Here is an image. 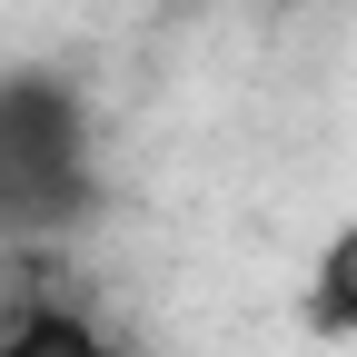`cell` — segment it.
Returning <instances> with one entry per match:
<instances>
[{
    "mask_svg": "<svg viewBox=\"0 0 357 357\" xmlns=\"http://www.w3.org/2000/svg\"><path fill=\"white\" fill-rule=\"evenodd\" d=\"M307 337H357V218L307 258V298H298Z\"/></svg>",
    "mask_w": 357,
    "mask_h": 357,
    "instance_id": "cell-3",
    "label": "cell"
},
{
    "mask_svg": "<svg viewBox=\"0 0 357 357\" xmlns=\"http://www.w3.org/2000/svg\"><path fill=\"white\" fill-rule=\"evenodd\" d=\"M0 357H129V347L89 307H70V298H20L0 318Z\"/></svg>",
    "mask_w": 357,
    "mask_h": 357,
    "instance_id": "cell-2",
    "label": "cell"
},
{
    "mask_svg": "<svg viewBox=\"0 0 357 357\" xmlns=\"http://www.w3.org/2000/svg\"><path fill=\"white\" fill-rule=\"evenodd\" d=\"M100 208V139L70 70H0V248L60 238Z\"/></svg>",
    "mask_w": 357,
    "mask_h": 357,
    "instance_id": "cell-1",
    "label": "cell"
},
{
    "mask_svg": "<svg viewBox=\"0 0 357 357\" xmlns=\"http://www.w3.org/2000/svg\"><path fill=\"white\" fill-rule=\"evenodd\" d=\"M0 268H10V248H0Z\"/></svg>",
    "mask_w": 357,
    "mask_h": 357,
    "instance_id": "cell-4",
    "label": "cell"
}]
</instances>
